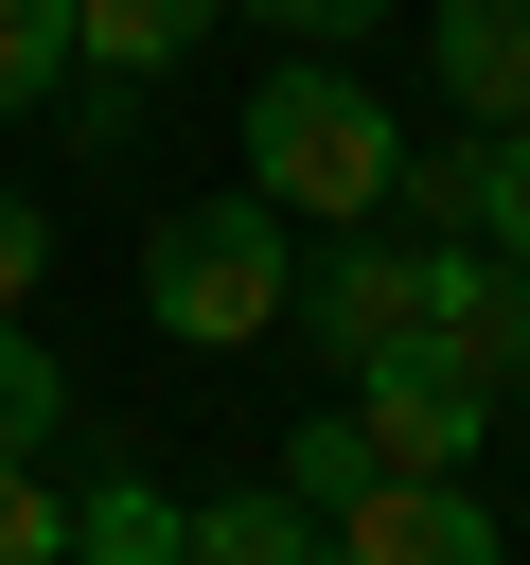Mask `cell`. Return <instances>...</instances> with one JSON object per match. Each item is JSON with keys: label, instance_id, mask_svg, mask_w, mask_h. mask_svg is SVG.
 I'll return each mask as SVG.
<instances>
[{"label": "cell", "instance_id": "cell-5", "mask_svg": "<svg viewBox=\"0 0 530 565\" xmlns=\"http://www.w3.org/2000/svg\"><path fill=\"white\" fill-rule=\"evenodd\" d=\"M318 547H353V565H495L512 512H477L459 477H406V459H389V477H353V494L318 512Z\"/></svg>", "mask_w": 530, "mask_h": 565}, {"label": "cell", "instance_id": "cell-6", "mask_svg": "<svg viewBox=\"0 0 530 565\" xmlns=\"http://www.w3.org/2000/svg\"><path fill=\"white\" fill-rule=\"evenodd\" d=\"M353 424H371V459H406V477H459L495 406H477V388H459V371L406 335V353H371V371H353Z\"/></svg>", "mask_w": 530, "mask_h": 565}, {"label": "cell", "instance_id": "cell-1", "mask_svg": "<svg viewBox=\"0 0 530 565\" xmlns=\"http://www.w3.org/2000/svg\"><path fill=\"white\" fill-rule=\"evenodd\" d=\"M389 177H406V124H389L336 53H300V71L247 88V194H283L300 230H371Z\"/></svg>", "mask_w": 530, "mask_h": 565}, {"label": "cell", "instance_id": "cell-12", "mask_svg": "<svg viewBox=\"0 0 530 565\" xmlns=\"http://www.w3.org/2000/svg\"><path fill=\"white\" fill-rule=\"evenodd\" d=\"M406 212H424V247H477V124L459 141H406V177H389Z\"/></svg>", "mask_w": 530, "mask_h": 565}, {"label": "cell", "instance_id": "cell-17", "mask_svg": "<svg viewBox=\"0 0 530 565\" xmlns=\"http://www.w3.org/2000/svg\"><path fill=\"white\" fill-rule=\"evenodd\" d=\"M230 18H283L300 53H353V35H389V0H230Z\"/></svg>", "mask_w": 530, "mask_h": 565}, {"label": "cell", "instance_id": "cell-18", "mask_svg": "<svg viewBox=\"0 0 530 565\" xmlns=\"http://www.w3.org/2000/svg\"><path fill=\"white\" fill-rule=\"evenodd\" d=\"M35 282H53V212H35V194H0V300H35Z\"/></svg>", "mask_w": 530, "mask_h": 565}, {"label": "cell", "instance_id": "cell-2", "mask_svg": "<svg viewBox=\"0 0 530 565\" xmlns=\"http://www.w3.org/2000/svg\"><path fill=\"white\" fill-rule=\"evenodd\" d=\"M283 300H300L283 194H177V212L141 230V318H159L177 353H247V335H283Z\"/></svg>", "mask_w": 530, "mask_h": 565}, {"label": "cell", "instance_id": "cell-10", "mask_svg": "<svg viewBox=\"0 0 530 565\" xmlns=\"http://www.w3.org/2000/svg\"><path fill=\"white\" fill-rule=\"evenodd\" d=\"M300 547H318V494L300 477H247V494L194 512V565H300Z\"/></svg>", "mask_w": 530, "mask_h": 565}, {"label": "cell", "instance_id": "cell-15", "mask_svg": "<svg viewBox=\"0 0 530 565\" xmlns=\"http://www.w3.org/2000/svg\"><path fill=\"white\" fill-rule=\"evenodd\" d=\"M477 247L530 265V124H477Z\"/></svg>", "mask_w": 530, "mask_h": 565}, {"label": "cell", "instance_id": "cell-14", "mask_svg": "<svg viewBox=\"0 0 530 565\" xmlns=\"http://www.w3.org/2000/svg\"><path fill=\"white\" fill-rule=\"evenodd\" d=\"M283 477L336 512V494H353V477H389V459H371V424H353V406H318V424H283Z\"/></svg>", "mask_w": 530, "mask_h": 565}, {"label": "cell", "instance_id": "cell-16", "mask_svg": "<svg viewBox=\"0 0 530 565\" xmlns=\"http://www.w3.org/2000/svg\"><path fill=\"white\" fill-rule=\"evenodd\" d=\"M0 565H71V494H35V459H0Z\"/></svg>", "mask_w": 530, "mask_h": 565}, {"label": "cell", "instance_id": "cell-4", "mask_svg": "<svg viewBox=\"0 0 530 565\" xmlns=\"http://www.w3.org/2000/svg\"><path fill=\"white\" fill-rule=\"evenodd\" d=\"M424 353H442L477 406H512V388H530V265H512V247H424Z\"/></svg>", "mask_w": 530, "mask_h": 565}, {"label": "cell", "instance_id": "cell-13", "mask_svg": "<svg viewBox=\"0 0 530 565\" xmlns=\"http://www.w3.org/2000/svg\"><path fill=\"white\" fill-rule=\"evenodd\" d=\"M71 88V0H0V124Z\"/></svg>", "mask_w": 530, "mask_h": 565}, {"label": "cell", "instance_id": "cell-9", "mask_svg": "<svg viewBox=\"0 0 530 565\" xmlns=\"http://www.w3.org/2000/svg\"><path fill=\"white\" fill-rule=\"evenodd\" d=\"M71 565H194V512L159 477H88L71 494Z\"/></svg>", "mask_w": 530, "mask_h": 565}, {"label": "cell", "instance_id": "cell-11", "mask_svg": "<svg viewBox=\"0 0 530 565\" xmlns=\"http://www.w3.org/2000/svg\"><path fill=\"white\" fill-rule=\"evenodd\" d=\"M53 424H71V371H53V353H35V318L0 300V459H35Z\"/></svg>", "mask_w": 530, "mask_h": 565}, {"label": "cell", "instance_id": "cell-7", "mask_svg": "<svg viewBox=\"0 0 530 565\" xmlns=\"http://www.w3.org/2000/svg\"><path fill=\"white\" fill-rule=\"evenodd\" d=\"M424 88L459 124H530V0H424Z\"/></svg>", "mask_w": 530, "mask_h": 565}, {"label": "cell", "instance_id": "cell-8", "mask_svg": "<svg viewBox=\"0 0 530 565\" xmlns=\"http://www.w3.org/2000/svg\"><path fill=\"white\" fill-rule=\"evenodd\" d=\"M230 0H71V71H106V88H159L194 35H212Z\"/></svg>", "mask_w": 530, "mask_h": 565}, {"label": "cell", "instance_id": "cell-3", "mask_svg": "<svg viewBox=\"0 0 530 565\" xmlns=\"http://www.w3.org/2000/svg\"><path fill=\"white\" fill-rule=\"evenodd\" d=\"M283 335H300L318 371H371V353H406V335H424V247H389V230H336V247L300 265Z\"/></svg>", "mask_w": 530, "mask_h": 565}]
</instances>
